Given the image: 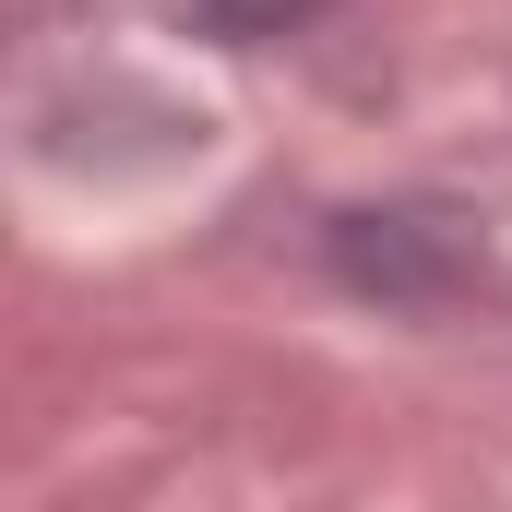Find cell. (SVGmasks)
Returning a JSON list of instances; mask_svg holds the SVG:
<instances>
[{"mask_svg": "<svg viewBox=\"0 0 512 512\" xmlns=\"http://www.w3.org/2000/svg\"><path fill=\"white\" fill-rule=\"evenodd\" d=\"M215 36H239V48H274V36H298V24H322L334 0H191Z\"/></svg>", "mask_w": 512, "mask_h": 512, "instance_id": "6da1fadb", "label": "cell"}]
</instances>
